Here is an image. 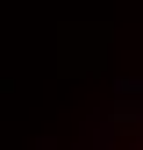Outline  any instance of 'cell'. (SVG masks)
<instances>
[{
	"mask_svg": "<svg viewBox=\"0 0 143 150\" xmlns=\"http://www.w3.org/2000/svg\"><path fill=\"white\" fill-rule=\"evenodd\" d=\"M43 150H143V71H122L115 86H100V100Z\"/></svg>",
	"mask_w": 143,
	"mask_h": 150,
	"instance_id": "cell-1",
	"label": "cell"
}]
</instances>
